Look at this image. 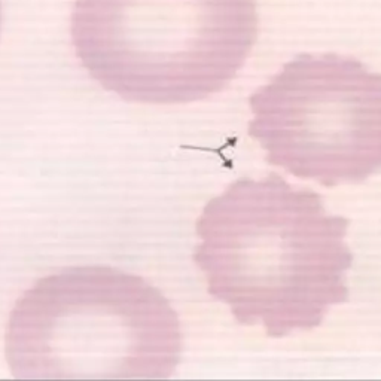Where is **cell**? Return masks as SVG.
Returning <instances> with one entry per match:
<instances>
[{
  "mask_svg": "<svg viewBox=\"0 0 381 381\" xmlns=\"http://www.w3.org/2000/svg\"><path fill=\"white\" fill-rule=\"evenodd\" d=\"M0 27H2V3H0Z\"/></svg>",
  "mask_w": 381,
  "mask_h": 381,
  "instance_id": "3957f363",
  "label": "cell"
},
{
  "mask_svg": "<svg viewBox=\"0 0 381 381\" xmlns=\"http://www.w3.org/2000/svg\"><path fill=\"white\" fill-rule=\"evenodd\" d=\"M271 161L336 179L381 166V74L338 54H301L249 98Z\"/></svg>",
  "mask_w": 381,
  "mask_h": 381,
  "instance_id": "7a4b0ae2",
  "label": "cell"
},
{
  "mask_svg": "<svg viewBox=\"0 0 381 381\" xmlns=\"http://www.w3.org/2000/svg\"><path fill=\"white\" fill-rule=\"evenodd\" d=\"M74 54L125 100L183 104L230 85L258 37L256 0H74Z\"/></svg>",
  "mask_w": 381,
  "mask_h": 381,
  "instance_id": "6da1fadb",
  "label": "cell"
}]
</instances>
